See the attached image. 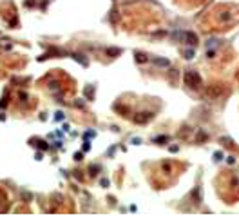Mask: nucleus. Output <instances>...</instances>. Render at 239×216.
I'll return each instance as SVG.
<instances>
[{"label":"nucleus","instance_id":"nucleus-2","mask_svg":"<svg viewBox=\"0 0 239 216\" xmlns=\"http://www.w3.org/2000/svg\"><path fill=\"white\" fill-rule=\"evenodd\" d=\"M183 38L187 40V44H190V45H194V44H197V36L194 35V33H183Z\"/></svg>","mask_w":239,"mask_h":216},{"label":"nucleus","instance_id":"nucleus-1","mask_svg":"<svg viewBox=\"0 0 239 216\" xmlns=\"http://www.w3.org/2000/svg\"><path fill=\"white\" fill-rule=\"evenodd\" d=\"M183 80H185L187 86H190V87H197V86H199V82H201V78H199V75H197V73H194V71H187V73H185V76H183Z\"/></svg>","mask_w":239,"mask_h":216},{"label":"nucleus","instance_id":"nucleus-3","mask_svg":"<svg viewBox=\"0 0 239 216\" xmlns=\"http://www.w3.org/2000/svg\"><path fill=\"white\" fill-rule=\"evenodd\" d=\"M154 64H156V65H161V67H169L170 62L165 60V58H154Z\"/></svg>","mask_w":239,"mask_h":216},{"label":"nucleus","instance_id":"nucleus-4","mask_svg":"<svg viewBox=\"0 0 239 216\" xmlns=\"http://www.w3.org/2000/svg\"><path fill=\"white\" fill-rule=\"evenodd\" d=\"M192 56H194V53H192V51H187V53H185V58H192Z\"/></svg>","mask_w":239,"mask_h":216}]
</instances>
